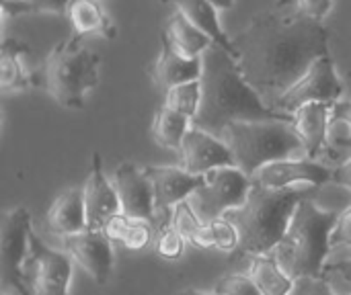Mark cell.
Segmentation results:
<instances>
[{"mask_svg": "<svg viewBox=\"0 0 351 295\" xmlns=\"http://www.w3.org/2000/svg\"><path fill=\"white\" fill-rule=\"evenodd\" d=\"M220 138L228 146L234 166L251 179L265 164L306 156L292 121H237L230 123Z\"/></svg>", "mask_w": 351, "mask_h": 295, "instance_id": "8992f818", "label": "cell"}, {"mask_svg": "<svg viewBox=\"0 0 351 295\" xmlns=\"http://www.w3.org/2000/svg\"><path fill=\"white\" fill-rule=\"evenodd\" d=\"M333 246H351V205L339 214V220L331 234V248Z\"/></svg>", "mask_w": 351, "mask_h": 295, "instance_id": "8d00e7d4", "label": "cell"}, {"mask_svg": "<svg viewBox=\"0 0 351 295\" xmlns=\"http://www.w3.org/2000/svg\"><path fill=\"white\" fill-rule=\"evenodd\" d=\"M218 10H228V8H232L234 6V0H210Z\"/></svg>", "mask_w": 351, "mask_h": 295, "instance_id": "60d3db41", "label": "cell"}, {"mask_svg": "<svg viewBox=\"0 0 351 295\" xmlns=\"http://www.w3.org/2000/svg\"><path fill=\"white\" fill-rule=\"evenodd\" d=\"M253 183L267 189H292L298 183H306L319 189L327 183H333V168L308 156L286 158L259 168L253 177Z\"/></svg>", "mask_w": 351, "mask_h": 295, "instance_id": "8fae6325", "label": "cell"}, {"mask_svg": "<svg viewBox=\"0 0 351 295\" xmlns=\"http://www.w3.org/2000/svg\"><path fill=\"white\" fill-rule=\"evenodd\" d=\"M343 94V84L341 78L337 76L335 62L331 55L319 57L306 72L304 76L294 82L274 105V109L292 115L298 111L302 105L308 103H337L341 101Z\"/></svg>", "mask_w": 351, "mask_h": 295, "instance_id": "9c48e42d", "label": "cell"}, {"mask_svg": "<svg viewBox=\"0 0 351 295\" xmlns=\"http://www.w3.org/2000/svg\"><path fill=\"white\" fill-rule=\"evenodd\" d=\"M245 80L274 107L323 55H329V29L292 8L257 14L234 39Z\"/></svg>", "mask_w": 351, "mask_h": 295, "instance_id": "6da1fadb", "label": "cell"}, {"mask_svg": "<svg viewBox=\"0 0 351 295\" xmlns=\"http://www.w3.org/2000/svg\"><path fill=\"white\" fill-rule=\"evenodd\" d=\"M204 72V64L202 57L197 60H187L183 55H179L177 51H173L169 45L162 43V49L150 70L152 80L156 82L158 88H162L165 92L173 86L191 82V80H199Z\"/></svg>", "mask_w": 351, "mask_h": 295, "instance_id": "d6986e66", "label": "cell"}, {"mask_svg": "<svg viewBox=\"0 0 351 295\" xmlns=\"http://www.w3.org/2000/svg\"><path fill=\"white\" fill-rule=\"evenodd\" d=\"M99 64L101 57L82 43V37L72 35L49 49L33 74V86H41L64 109H82L84 97L99 84Z\"/></svg>", "mask_w": 351, "mask_h": 295, "instance_id": "5b68a950", "label": "cell"}, {"mask_svg": "<svg viewBox=\"0 0 351 295\" xmlns=\"http://www.w3.org/2000/svg\"><path fill=\"white\" fill-rule=\"evenodd\" d=\"M333 183L351 191V156L337 168H333Z\"/></svg>", "mask_w": 351, "mask_h": 295, "instance_id": "f35d334b", "label": "cell"}, {"mask_svg": "<svg viewBox=\"0 0 351 295\" xmlns=\"http://www.w3.org/2000/svg\"><path fill=\"white\" fill-rule=\"evenodd\" d=\"M154 234H156V224L144 222V220H134V224L121 244L128 246L130 251H142L144 246L154 242Z\"/></svg>", "mask_w": 351, "mask_h": 295, "instance_id": "1f68e13d", "label": "cell"}, {"mask_svg": "<svg viewBox=\"0 0 351 295\" xmlns=\"http://www.w3.org/2000/svg\"><path fill=\"white\" fill-rule=\"evenodd\" d=\"M4 295H12V294H4Z\"/></svg>", "mask_w": 351, "mask_h": 295, "instance_id": "f6af8a7d", "label": "cell"}, {"mask_svg": "<svg viewBox=\"0 0 351 295\" xmlns=\"http://www.w3.org/2000/svg\"><path fill=\"white\" fill-rule=\"evenodd\" d=\"M331 113H335V115H339V117L348 119V121H350V125H351V101H346V99H341V101L333 103V109H331Z\"/></svg>", "mask_w": 351, "mask_h": 295, "instance_id": "ab89813d", "label": "cell"}, {"mask_svg": "<svg viewBox=\"0 0 351 295\" xmlns=\"http://www.w3.org/2000/svg\"><path fill=\"white\" fill-rule=\"evenodd\" d=\"M29 53V47L16 39H4L0 51V88L2 92L25 90L33 86V74L27 72L23 57Z\"/></svg>", "mask_w": 351, "mask_h": 295, "instance_id": "603a6c76", "label": "cell"}, {"mask_svg": "<svg viewBox=\"0 0 351 295\" xmlns=\"http://www.w3.org/2000/svg\"><path fill=\"white\" fill-rule=\"evenodd\" d=\"M331 103H308L294 111L292 125L304 144L306 156L317 160L327 150V127L331 119Z\"/></svg>", "mask_w": 351, "mask_h": 295, "instance_id": "e0dca14e", "label": "cell"}, {"mask_svg": "<svg viewBox=\"0 0 351 295\" xmlns=\"http://www.w3.org/2000/svg\"><path fill=\"white\" fill-rule=\"evenodd\" d=\"M290 295H335V290L325 277H302L294 281V290Z\"/></svg>", "mask_w": 351, "mask_h": 295, "instance_id": "836d02e7", "label": "cell"}, {"mask_svg": "<svg viewBox=\"0 0 351 295\" xmlns=\"http://www.w3.org/2000/svg\"><path fill=\"white\" fill-rule=\"evenodd\" d=\"M175 295H218L216 292L214 294H202V292H195V290H183V292H177Z\"/></svg>", "mask_w": 351, "mask_h": 295, "instance_id": "b9f144b4", "label": "cell"}, {"mask_svg": "<svg viewBox=\"0 0 351 295\" xmlns=\"http://www.w3.org/2000/svg\"><path fill=\"white\" fill-rule=\"evenodd\" d=\"M199 101H202V82L199 80H191L179 86H173L165 92V101L162 107L177 111L185 117H189L193 121L197 109H199Z\"/></svg>", "mask_w": 351, "mask_h": 295, "instance_id": "4316f807", "label": "cell"}, {"mask_svg": "<svg viewBox=\"0 0 351 295\" xmlns=\"http://www.w3.org/2000/svg\"><path fill=\"white\" fill-rule=\"evenodd\" d=\"M341 211L321 209L313 197L304 199L288 226L274 257L294 281L302 277H325L327 257L331 253V234Z\"/></svg>", "mask_w": 351, "mask_h": 295, "instance_id": "277c9868", "label": "cell"}, {"mask_svg": "<svg viewBox=\"0 0 351 295\" xmlns=\"http://www.w3.org/2000/svg\"><path fill=\"white\" fill-rule=\"evenodd\" d=\"M70 277V257L45 246L41 238L31 232L29 257L25 263V281L31 295H68Z\"/></svg>", "mask_w": 351, "mask_h": 295, "instance_id": "30bf717a", "label": "cell"}, {"mask_svg": "<svg viewBox=\"0 0 351 295\" xmlns=\"http://www.w3.org/2000/svg\"><path fill=\"white\" fill-rule=\"evenodd\" d=\"M249 277L255 281L259 292L263 295H290L294 290V279L286 275V271L280 267L278 259L271 255H257L249 257Z\"/></svg>", "mask_w": 351, "mask_h": 295, "instance_id": "cb8c5ba5", "label": "cell"}, {"mask_svg": "<svg viewBox=\"0 0 351 295\" xmlns=\"http://www.w3.org/2000/svg\"><path fill=\"white\" fill-rule=\"evenodd\" d=\"M315 187L267 189L253 183L245 205L224 216V220H228L239 230V248L234 255H271L288 232L296 207L304 199L315 197Z\"/></svg>", "mask_w": 351, "mask_h": 295, "instance_id": "3957f363", "label": "cell"}, {"mask_svg": "<svg viewBox=\"0 0 351 295\" xmlns=\"http://www.w3.org/2000/svg\"><path fill=\"white\" fill-rule=\"evenodd\" d=\"M191 127H193V123L189 117H185L177 111H171L167 107H160L152 121V136L162 148L179 152L183 138L187 136V131Z\"/></svg>", "mask_w": 351, "mask_h": 295, "instance_id": "d4e9b609", "label": "cell"}, {"mask_svg": "<svg viewBox=\"0 0 351 295\" xmlns=\"http://www.w3.org/2000/svg\"><path fill=\"white\" fill-rule=\"evenodd\" d=\"M66 16L72 25L74 35H99L105 39H113L117 35V29L103 8L99 0H70V6L66 10Z\"/></svg>", "mask_w": 351, "mask_h": 295, "instance_id": "44dd1931", "label": "cell"}, {"mask_svg": "<svg viewBox=\"0 0 351 295\" xmlns=\"http://www.w3.org/2000/svg\"><path fill=\"white\" fill-rule=\"evenodd\" d=\"M16 2H21V0H2V6H6V4H16Z\"/></svg>", "mask_w": 351, "mask_h": 295, "instance_id": "ee69618b", "label": "cell"}, {"mask_svg": "<svg viewBox=\"0 0 351 295\" xmlns=\"http://www.w3.org/2000/svg\"><path fill=\"white\" fill-rule=\"evenodd\" d=\"M214 292L218 295H263L249 275H226Z\"/></svg>", "mask_w": 351, "mask_h": 295, "instance_id": "d6a6232c", "label": "cell"}, {"mask_svg": "<svg viewBox=\"0 0 351 295\" xmlns=\"http://www.w3.org/2000/svg\"><path fill=\"white\" fill-rule=\"evenodd\" d=\"M179 160L181 168L195 177H204L214 168L234 166L232 154L224 140L199 127H191L183 138V144L179 148Z\"/></svg>", "mask_w": 351, "mask_h": 295, "instance_id": "4fadbf2b", "label": "cell"}, {"mask_svg": "<svg viewBox=\"0 0 351 295\" xmlns=\"http://www.w3.org/2000/svg\"><path fill=\"white\" fill-rule=\"evenodd\" d=\"M331 6L333 0H290V8L315 21H323L325 14L331 10Z\"/></svg>", "mask_w": 351, "mask_h": 295, "instance_id": "e575fe53", "label": "cell"}, {"mask_svg": "<svg viewBox=\"0 0 351 295\" xmlns=\"http://www.w3.org/2000/svg\"><path fill=\"white\" fill-rule=\"evenodd\" d=\"M165 2H173L177 6V10L183 12L195 27H199L218 47H222L234 60H239L232 39L224 33V29L218 21V8L210 0H165Z\"/></svg>", "mask_w": 351, "mask_h": 295, "instance_id": "7402d4cb", "label": "cell"}, {"mask_svg": "<svg viewBox=\"0 0 351 295\" xmlns=\"http://www.w3.org/2000/svg\"><path fill=\"white\" fill-rule=\"evenodd\" d=\"M66 253L93 277L97 285H105L113 271L111 240L103 230H84L62 238Z\"/></svg>", "mask_w": 351, "mask_h": 295, "instance_id": "5bb4252c", "label": "cell"}, {"mask_svg": "<svg viewBox=\"0 0 351 295\" xmlns=\"http://www.w3.org/2000/svg\"><path fill=\"white\" fill-rule=\"evenodd\" d=\"M113 187L121 203V214H125L132 220L156 224L154 189L144 168H138L132 162H121L119 168L115 170Z\"/></svg>", "mask_w": 351, "mask_h": 295, "instance_id": "7c38bea8", "label": "cell"}, {"mask_svg": "<svg viewBox=\"0 0 351 295\" xmlns=\"http://www.w3.org/2000/svg\"><path fill=\"white\" fill-rule=\"evenodd\" d=\"M333 275H337L346 283H351V257L325 265V277H333Z\"/></svg>", "mask_w": 351, "mask_h": 295, "instance_id": "74e56055", "label": "cell"}, {"mask_svg": "<svg viewBox=\"0 0 351 295\" xmlns=\"http://www.w3.org/2000/svg\"><path fill=\"white\" fill-rule=\"evenodd\" d=\"M49 228L66 238L88 230L86 226V209H84V191L82 189H68L64 191L47 211Z\"/></svg>", "mask_w": 351, "mask_h": 295, "instance_id": "ffe728a7", "label": "cell"}, {"mask_svg": "<svg viewBox=\"0 0 351 295\" xmlns=\"http://www.w3.org/2000/svg\"><path fill=\"white\" fill-rule=\"evenodd\" d=\"M276 8H280V10H286V8H290V0H278Z\"/></svg>", "mask_w": 351, "mask_h": 295, "instance_id": "7bdbcfd3", "label": "cell"}, {"mask_svg": "<svg viewBox=\"0 0 351 295\" xmlns=\"http://www.w3.org/2000/svg\"><path fill=\"white\" fill-rule=\"evenodd\" d=\"M327 150L351 152V125L348 119L331 113L327 127Z\"/></svg>", "mask_w": 351, "mask_h": 295, "instance_id": "4dcf8cb0", "label": "cell"}, {"mask_svg": "<svg viewBox=\"0 0 351 295\" xmlns=\"http://www.w3.org/2000/svg\"><path fill=\"white\" fill-rule=\"evenodd\" d=\"M171 226H173L187 242H191L193 236L202 230L204 224L199 222L197 214L193 211V207H191V203H189V199H187V201H181L179 205L173 207V211H171Z\"/></svg>", "mask_w": 351, "mask_h": 295, "instance_id": "f1b7e54d", "label": "cell"}, {"mask_svg": "<svg viewBox=\"0 0 351 295\" xmlns=\"http://www.w3.org/2000/svg\"><path fill=\"white\" fill-rule=\"evenodd\" d=\"M193 246L199 248H218L224 253H237L239 248V230L228 220H216L212 224H204L202 230L191 240Z\"/></svg>", "mask_w": 351, "mask_h": 295, "instance_id": "484cf974", "label": "cell"}, {"mask_svg": "<svg viewBox=\"0 0 351 295\" xmlns=\"http://www.w3.org/2000/svg\"><path fill=\"white\" fill-rule=\"evenodd\" d=\"M144 172L154 189L156 216H171L173 207L187 201L206 181V175L195 177L181 166H144Z\"/></svg>", "mask_w": 351, "mask_h": 295, "instance_id": "9a60e30c", "label": "cell"}, {"mask_svg": "<svg viewBox=\"0 0 351 295\" xmlns=\"http://www.w3.org/2000/svg\"><path fill=\"white\" fill-rule=\"evenodd\" d=\"M70 6V0H21L16 4L2 6V12L6 16L27 14V12H53V14H66Z\"/></svg>", "mask_w": 351, "mask_h": 295, "instance_id": "f546056e", "label": "cell"}, {"mask_svg": "<svg viewBox=\"0 0 351 295\" xmlns=\"http://www.w3.org/2000/svg\"><path fill=\"white\" fill-rule=\"evenodd\" d=\"M82 191H84V209H86L88 230H103L109 218H113L115 214H121L117 191L103 172V162H101L99 152L93 154V166H90L88 179Z\"/></svg>", "mask_w": 351, "mask_h": 295, "instance_id": "2e32d148", "label": "cell"}, {"mask_svg": "<svg viewBox=\"0 0 351 295\" xmlns=\"http://www.w3.org/2000/svg\"><path fill=\"white\" fill-rule=\"evenodd\" d=\"M132 224H134V220L128 218L125 214H115L113 218L107 220V224L103 226V232L107 234V238L111 242H123V238L128 236Z\"/></svg>", "mask_w": 351, "mask_h": 295, "instance_id": "d590c367", "label": "cell"}, {"mask_svg": "<svg viewBox=\"0 0 351 295\" xmlns=\"http://www.w3.org/2000/svg\"><path fill=\"white\" fill-rule=\"evenodd\" d=\"M185 238L171 226V216H156V234H154V251L162 259H179L185 253Z\"/></svg>", "mask_w": 351, "mask_h": 295, "instance_id": "83f0119b", "label": "cell"}, {"mask_svg": "<svg viewBox=\"0 0 351 295\" xmlns=\"http://www.w3.org/2000/svg\"><path fill=\"white\" fill-rule=\"evenodd\" d=\"M162 43L187 60L202 57L206 49L214 45V41L179 10L167 21L162 31Z\"/></svg>", "mask_w": 351, "mask_h": 295, "instance_id": "ac0fdd59", "label": "cell"}, {"mask_svg": "<svg viewBox=\"0 0 351 295\" xmlns=\"http://www.w3.org/2000/svg\"><path fill=\"white\" fill-rule=\"evenodd\" d=\"M253 187V179L237 166L214 168L206 175L204 185L189 197L193 211L202 224L222 220L228 211L245 205Z\"/></svg>", "mask_w": 351, "mask_h": 295, "instance_id": "52a82bcc", "label": "cell"}, {"mask_svg": "<svg viewBox=\"0 0 351 295\" xmlns=\"http://www.w3.org/2000/svg\"><path fill=\"white\" fill-rule=\"evenodd\" d=\"M31 216L25 207H14L2 218L0 230V283L14 295H31L25 281V263L29 257Z\"/></svg>", "mask_w": 351, "mask_h": 295, "instance_id": "ba28073f", "label": "cell"}, {"mask_svg": "<svg viewBox=\"0 0 351 295\" xmlns=\"http://www.w3.org/2000/svg\"><path fill=\"white\" fill-rule=\"evenodd\" d=\"M202 101L193 117V127H199L212 136L237 121H292L294 115H286L269 107L263 97L245 80L239 62L216 43L202 55Z\"/></svg>", "mask_w": 351, "mask_h": 295, "instance_id": "7a4b0ae2", "label": "cell"}]
</instances>
